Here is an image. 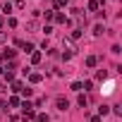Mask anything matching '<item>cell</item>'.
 <instances>
[{"label": "cell", "instance_id": "1", "mask_svg": "<svg viewBox=\"0 0 122 122\" xmlns=\"http://www.w3.org/2000/svg\"><path fill=\"white\" fill-rule=\"evenodd\" d=\"M55 105H57V110H67V108H70V101L62 98V96H57V98H55Z\"/></svg>", "mask_w": 122, "mask_h": 122}, {"label": "cell", "instance_id": "2", "mask_svg": "<svg viewBox=\"0 0 122 122\" xmlns=\"http://www.w3.org/2000/svg\"><path fill=\"white\" fill-rule=\"evenodd\" d=\"M22 108H24V115H26L29 120H31V117H36V112H34V105H31V103H24Z\"/></svg>", "mask_w": 122, "mask_h": 122}, {"label": "cell", "instance_id": "3", "mask_svg": "<svg viewBox=\"0 0 122 122\" xmlns=\"http://www.w3.org/2000/svg\"><path fill=\"white\" fill-rule=\"evenodd\" d=\"M96 62H98L96 55H89V57H86V65H89V67H96Z\"/></svg>", "mask_w": 122, "mask_h": 122}, {"label": "cell", "instance_id": "4", "mask_svg": "<svg viewBox=\"0 0 122 122\" xmlns=\"http://www.w3.org/2000/svg\"><path fill=\"white\" fill-rule=\"evenodd\" d=\"M77 103H79L81 108H86V105H89V98H86V96H79V98H77Z\"/></svg>", "mask_w": 122, "mask_h": 122}, {"label": "cell", "instance_id": "5", "mask_svg": "<svg viewBox=\"0 0 122 122\" xmlns=\"http://www.w3.org/2000/svg\"><path fill=\"white\" fill-rule=\"evenodd\" d=\"M31 62H34V65H36V62H41V53H36V50L31 53Z\"/></svg>", "mask_w": 122, "mask_h": 122}, {"label": "cell", "instance_id": "6", "mask_svg": "<svg viewBox=\"0 0 122 122\" xmlns=\"http://www.w3.org/2000/svg\"><path fill=\"white\" fill-rule=\"evenodd\" d=\"M105 77H108V72H105V70H98V72H96V79H101V81H103Z\"/></svg>", "mask_w": 122, "mask_h": 122}, {"label": "cell", "instance_id": "7", "mask_svg": "<svg viewBox=\"0 0 122 122\" xmlns=\"http://www.w3.org/2000/svg\"><path fill=\"white\" fill-rule=\"evenodd\" d=\"M29 79H31L34 84H38V81H41V74H36V72H31V74H29Z\"/></svg>", "mask_w": 122, "mask_h": 122}, {"label": "cell", "instance_id": "8", "mask_svg": "<svg viewBox=\"0 0 122 122\" xmlns=\"http://www.w3.org/2000/svg\"><path fill=\"white\" fill-rule=\"evenodd\" d=\"M53 19H55V22H60V24H65V22H67V17H65V15H55Z\"/></svg>", "mask_w": 122, "mask_h": 122}, {"label": "cell", "instance_id": "9", "mask_svg": "<svg viewBox=\"0 0 122 122\" xmlns=\"http://www.w3.org/2000/svg\"><path fill=\"white\" fill-rule=\"evenodd\" d=\"M89 10H91V12L98 10V0H91V3H89Z\"/></svg>", "mask_w": 122, "mask_h": 122}, {"label": "cell", "instance_id": "10", "mask_svg": "<svg viewBox=\"0 0 122 122\" xmlns=\"http://www.w3.org/2000/svg\"><path fill=\"white\" fill-rule=\"evenodd\" d=\"M93 34L101 36V34H103V24H96V26H93Z\"/></svg>", "mask_w": 122, "mask_h": 122}, {"label": "cell", "instance_id": "11", "mask_svg": "<svg viewBox=\"0 0 122 122\" xmlns=\"http://www.w3.org/2000/svg\"><path fill=\"white\" fill-rule=\"evenodd\" d=\"M24 86H22V81H12V91H22Z\"/></svg>", "mask_w": 122, "mask_h": 122}, {"label": "cell", "instance_id": "12", "mask_svg": "<svg viewBox=\"0 0 122 122\" xmlns=\"http://www.w3.org/2000/svg\"><path fill=\"white\" fill-rule=\"evenodd\" d=\"M98 112H101V115H108V112H110V105H101Z\"/></svg>", "mask_w": 122, "mask_h": 122}, {"label": "cell", "instance_id": "13", "mask_svg": "<svg viewBox=\"0 0 122 122\" xmlns=\"http://www.w3.org/2000/svg\"><path fill=\"white\" fill-rule=\"evenodd\" d=\"M79 36H81V29H74V31H72V38H74V41H77V38H79Z\"/></svg>", "mask_w": 122, "mask_h": 122}, {"label": "cell", "instance_id": "14", "mask_svg": "<svg viewBox=\"0 0 122 122\" xmlns=\"http://www.w3.org/2000/svg\"><path fill=\"white\" fill-rule=\"evenodd\" d=\"M24 50L26 53H34V43H24Z\"/></svg>", "mask_w": 122, "mask_h": 122}, {"label": "cell", "instance_id": "15", "mask_svg": "<svg viewBox=\"0 0 122 122\" xmlns=\"http://www.w3.org/2000/svg\"><path fill=\"white\" fill-rule=\"evenodd\" d=\"M5 57H15V50H10V48H5V53H3Z\"/></svg>", "mask_w": 122, "mask_h": 122}, {"label": "cell", "instance_id": "16", "mask_svg": "<svg viewBox=\"0 0 122 122\" xmlns=\"http://www.w3.org/2000/svg\"><path fill=\"white\" fill-rule=\"evenodd\" d=\"M36 122H48V115H36Z\"/></svg>", "mask_w": 122, "mask_h": 122}, {"label": "cell", "instance_id": "17", "mask_svg": "<svg viewBox=\"0 0 122 122\" xmlns=\"http://www.w3.org/2000/svg\"><path fill=\"white\" fill-rule=\"evenodd\" d=\"M55 3H57V7H65V5H67V0H55Z\"/></svg>", "mask_w": 122, "mask_h": 122}, {"label": "cell", "instance_id": "18", "mask_svg": "<svg viewBox=\"0 0 122 122\" xmlns=\"http://www.w3.org/2000/svg\"><path fill=\"white\" fill-rule=\"evenodd\" d=\"M0 43H5V34L3 31H0Z\"/></svg>", "mask_w": 122, "mask_h": 122}, {"label": "cell", "instance_id": "19", "mask_svg": "<svg viewBox=\"0 0 122 122\" xmlns=\"http://www.w3.org/2000/svg\"><path fill=\"white\" fill-rule=\"evenodd\" d=\"M0 26H3V19H0Z\"/></svg>", "mask_w": 122, "mask_h": 122}]
</instances>
